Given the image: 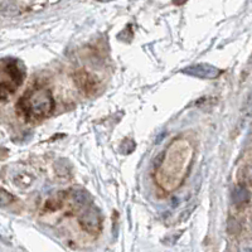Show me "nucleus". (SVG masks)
Here are the masks:
<instances>
[{"label":"nucleus","mask_w":252,"mask_h":252,"mask_svg":"<svg viewBox=\"0 0 252 252\" xmlns=\"http://www.w3.org/2000/svg\"><path fill=\"white\" fill-rule=\"evenodd\" d=\"M19 109L27 118H46L55 109V98L47 89L32 90L20 100Z\"/></svg>","instance_id":"1"},{"label":"nucleus","mask_w":252,"mask_h":252,"mask_svg":"<svg viewBox=\"0 0 252 252\" xmlns=\"http://www.w3.org/2000/svg\"><path fill=\"white\" fill-rule=\"evenodd\" d=\"M24 67L14 58L0 60V94H9L23 83Z\"/></svg>","instance_id":"2"},{"label":"nucleus","mask_w":252,"mask_h":252,"mask_svg":"<svg viewBox=\"0 0 252 252\" xmlns=\"http://www.w3.org/2000/svg\"><path fill=\"white\" fill-rule=\"evenodd\" d=\"M80 224L86 232L96 235L100 232L101 224H102V217L96 207H89V208L80 216Z\"/></svg>","instance_id":"3"},{"label":"nucleus","mask_w":252,"mask_h":252,"mask_svg":"<svg viewBox=\"0 0 252 252\" xmlns=\"http://www.w3.org/2000/svg\"><path fill=\"white\" fill-rule=\"evenodd\" d=\"M184 75L190 76V77H197V78H203V80H208V78H215L220 75L216 67L207 64V63H201V64H193V66L186 67L182 71Z\"/></svg>","instance_id":"4"},{"label":"nucleus","mask_w":252,"mask_h":252,"mask_svg":"<svg viewBox=\"0 0 252 252\" xmlns=\"http://www.w3.org/2000/svg\"><path fill=\"white\" fill-rule=\"evenodd\" d=\"M69 198L72 203L77 207H86L91 203V195L87 190L82 188H73L69 192Z\"/></svg>","instance_id":"5"},{"label":"nucleus","mask_w":252,"mask_h":252,"mask_svg":"<svg viewBox=\"0 0 252 252\" xmlns=\"http://www.w3.org/2000/svg\"><path fill=\"white\" fill-rule=\"evenodd\" d=\"M14 202V197L5 189L0 188V207H8Z\"/></svg>","instance_id":"6"},{"label":"nucleus","mask_w":252,"mask_h":252,"mask_svg":"<svg viewBox=\"0 0 252 252\" xmlns=\"http://www.w3.org/2000/svg\"><path fill=\"white\" fill-rule=\"evenodd\" d=\"M235 201L238 202V201H244L245 198H246V192L245 190H237V192L235 193Z\"/></svg>","instance_id":"7"},{"label":"nucleus","mask_w":252,"mask_h":252,"mask_svg":"<svg viewBox=\"0 0 252 252\" xmlns=\"http://www.w3.org/2000/svg\"><path fill=\"white\" fill-rule=\"evenodd\" d=\"M241 252H252V242H246L241 247Z\"/></svg>","instance_id":"8"},{"label":"nucleus","mask_w":252,"mask_h":252,"mask_svg":"<svg viewBox=\"0 0 252 252\" xmlns=\"http://www.w3.org/2000/svg\"><path fill=\"white\" fill-rule=\"evenodd\" d=\"M101 3H109V1H112V0H98Z\"/></svg>","instance_id":"9"}]
</instances>
